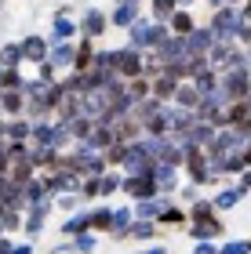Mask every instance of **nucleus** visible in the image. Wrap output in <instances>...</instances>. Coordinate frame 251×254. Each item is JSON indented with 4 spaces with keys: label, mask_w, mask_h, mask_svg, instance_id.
I'll list each match as a JSON object with an SVG mask.
<instances>
[{
    "label": "nucleus",
    "mask_w": 251,
    "mask_h": 254,
    "mask_svg": "<svg viewBox=\"0 0 251 254\" xmlns=\"http://www.w3.org/2000/svg\"><path fill=\"white\" fill-rule=\"evenodd\" d=\"M135 4H142V0H135Z\"/></svg>",
    "instance_id": "nucleus-43"
},
{
    "label": "nucleus",
    "mask_w": 251,
    "mask_h": 254,
    "mask_svg": "<svg viewBox=\"0 0 251 254\" xmlns=\"http://www.w3.org/2000/svg\"><path fill=\"white\" fill-rule=\"evenodd\" d=\"M193 240H211V236H219L222 233V222H215V218H204V222H193Z\"/></svg>",
    "instance_id": "nucleus-19"
},
{
    "label": "nucleus",
    "mask_w": 251,
    "mask_h": 254,
    "mask_svg": "<svg viewBox=\"0 0 251 254\" xmlns=\"http://www.w3.org/2000/svg\"><path fill=\"white\" fill-rule=\"evenodd\" d=\"M81 196H84V200H95V196H98V178H84Z\"/></svg>",
    "instance_id": "nucleus-32"
},
{
    "label": "nucleus",
    "mask_w": 251,
    "mask_h": 254,
    "mask_svg": "<svg viewBox=\"0 0 251 254\" xmlns=\"http://www.w3.org/2000/svg\"><path fill=\"white\" fill-rule=\"evenodd\" d=\"M29 80H22L18 76V69H4V76H0V87L4 91H26Z\"/></svg>",
    "instance_id": "nucleus-25"
},
{
    "label": "nucleus",
    "mask_w": 251,
    "mask_h": 254,
    "mask_svg": "<svg viewBox=\"0 0 251 254\" xmlns=\"http://www.w3.org/2000/svg\"><path fill=\"white\" fill-rule=\"evenodd\" d=\"M167 22H171V29H175V37H189V33L197 29V26H193V15H189V11H175Z\"/></svg>",
    "instance_id": "nucleus-20"
},
{
    "label": "nucleus",
    "mask_w": 251,
    "mask_h": 254,
    "mask_svg": "<svg viewBox=\"0 0 251 254\" xmlns=\"http://www.w3.org/2000/svg\"><path fill=\"white\" fill-rule=\"evenodd\" d=\"M113 59H117V76L120 80L146 76V59H142L139 48H120V51H113Z\"/></svg>",
    "instance_id": "nucleus-4"
},
{
    "label": "nucleus",
    "mask_w": 251,
    "mask_h": 254,
    "mask_svg": "<svg viewBox=\"0 0 251 254\" xmlns=\"http://www.w3.org/2000/svg\"><path fill=\"white\" fill-rule=\"evenodd\" d=\"M29 134H33V120L29 117H15L7 124V142H29Z\"/></svg>",
    "instance_id": "nucleus-18"
},
{
    "label": "nucleus",
    "mask_w": 251,
    "mask_h": 254,
    "mask_svg": "<svg viewBox=\"0 0 251 254\" xmlns=\"http://www.w3.org/2000/svg\"><path fill=\"white\" fill-rule=\"evenodd\" d=\"M120 189L128 196H135V200H153V196H161V186H157L153 175H124Z\"/></svg>",
    "instance_id": "nucleus-5"
},
{
    "label": "nucleus",
    "mask_w": 251,
    "mask_h": 254,
    "mask_svg": "<svg viewBox=\"0 0 251 254\" xmlns=\"http://www.w3.org/2000/svg\"><path fill=\"white\" fill-rule=\"evenodd\" d=\"M48 211H51V200H40V203H29V214H26V225H22V229H26V236L33 240V236H37L40 233V229H44V218H48Z\"/></svg>",
    "instance_id": "nucleus-10"
},
{
    "label": "nucleus",
    "mask_w": 251,
    "mask_h": 254,
    "mask_svg": "<svg viewBox=\"0 0 251 254\" xmlns=\"http://www.w3.org/2000/svg\"><path fill=\"white\" fill-rule=\"evenodd\" d=\"M211 29H215V37H219V40L241 37V29H244V11L233 7V4H222L219 15H215V22H211Z\"/></svg>",
    "instance_id": "nucleus-3"
},
{
    "label": "nucleus",
    "mask_w": 251,
    "mask_h": 254,
    "mask_svg": "<svg viewBox=\"0 0 251 254\" xmlns=\"http://www.w3.org/2000/svg\"><path fill=\"white\" fill-rule=\"evenodd\" d=\"M11 254H33V240H29V244H18L15 251H11Z\"/></svg>",
    "instance_id": "nucleus-37"
},
{
    "label": "nucleus",
    "mask_w": 251,
    "mask_h": 254,
    "mask_svg": "<svg viewBox=\"0 0 251 254\" xmlns=\"http://www.w3.org/2000/svg\"><path fill=\"white\" fill-rule=\"evenodd\" d=\"M211 211H215V200H211V203H197V207H193V222H204V218H211Z\"/></svg>",
    "instance_id": "nucleus-33"
},
{
    "label": "nucleus",
    "mask_w": 251,
    "mask_h": 254,
    "mask_svg": "<svg viewBox=\"0 0 251 254\" xmlns=\"http://www.w3.org/2000/svg\"><path fill=\"white\" fill-rule=\"evenodd\" d=\"M73 33H77V26H73L70 18H59V15H55V22H51V40H70Z\"/></svg>",
    "instance_id": "nucleus-24"
},
{
    "label": "nucleus",
    "mask_w": 251,
    "mask_h": 254,
    "mask_svg": "<svg viewBox=\"0 0 251 254\" xmlns=\"http://www.w3.org/2000/svg\"><path fill=\"white\" fill-rule=\"evenodd\" d=\"M175 4H178V0H153V18L167 22L171 15H175Z\"/></svg>",
    "instance_id": "nucleus-27"
},
{
    "label": "nucleus",
    "mask_w": 251,
    "mask_h": 254,
    "mask_svg": "<svg viewBox=\"0 0 251 254\" xmlns=\"http://www.w3.org/2000/svg\"><path fill=\"white\" fill-rule=\"evenodd\" d=\"M40 80H59V76H55V65H51V59H48V62H40Z\"/></svg>",
    "instance_id": "nucleus-34"
},
{
    "label": "nucleus",
    "mask_w": 251,
    "mask_h": 254,
    "mask_svg": "<svg viewBox=\"0 0 251 254\" xmlns=\"http://www.w3.org/2000/svg\"><path fill=\"white\" fill-rule=\"evenodd\" d=\"M219 254H251V244H244V240H230L226 247H219Z\"/></svg>",
    "instance_id": "nucleus-30"
},
{
    "label": "nucleus",
    "mask_w": 251,
    "mask_h": 254,
    "mask_svg": "<svg viewBox=\"0 0 251 254\" xmlns=\"http://www.w3.org/2000/svg\"><path fill=\"white\" fill-rule=\"evenodd\" d=\"M0 7H4V0H0Z\"/></svg>",
    "instance_id": "nucleus-44"
},
{
    "label": "nucleus",
    "mask_w": 251,
    "mask_h": 254,
    "mask_svg": "<svg viewBox=\"0 0 251 254\" xmlns=\"http://www.w3.org/2000/svg\"><path fill=\"white\" fill-rule=\"evenodd\" d=\"M164 200L161 196H153V200H139L135 203V218H142V222H153V218H161V211H164Z\"/></svg>",
    "instance_id": "nucleus-16"
},
{
    "label": "nucleus",
    "mask_w": 251,
    "mask_h": 254,
    "mask_svg": "<svg viewBox=\"0 0 251 254\" xmlns=\"http://www.w3.org/2000/svg\"><path fill=\"white\" fill-rule=\"evenodd\" d=\"M175 106H182V109H197V106H200V91H197V84H178V87H175Z\"/></svg>",
    "instance_id": "nucleus-17"
},
{
    "label": "nucleus",
    "mask_w": 251,
    "mask_h": 254,
    "mask_svg": "<svg viewBox=\"0 0 251 254\" xmlns=\"http://www.w3.org/2000/svg\"><path fill=\"white\" fill-rule=\"evenodd\" d=\"M193 254H219V247H211L208 240H197V251H193Z\"/></svg>",
    "instance_id": "nucleus-35"
},
{
    "label": "nucleus",
    "mask_w": 251,
    "mask_h": 254,
    "mask_svg": "<svg viewBox=\"0 0 251 254\" xmlns=\"http://www.w3.org/2000/svg\"><path fill=\"white\" fill-rule=\"evenodd\" d=\"M241 196H244V186H233V189H222L219 196H215V211H226V207H233V203H241Z\"/></svg>",
    "instance_id": "nucleus-21"
},
{
    "label": "nucleus",
    "mask_w": 251,
    "mask_h": 254,
    "mask_svg": "<svg viewBox=\"0 0 251 254\" xmlns=\"http://www.w3.org/2000/svg\"><path fill=\"white\" fill-rule=\"evenodd\" d=\"M167 40V29H164V22H146V18H135V26H131V48H161V44Z\"/></svg>",
    "instance_id": "nucleus-2"
},
{
    "label": "nucleus",
    "mask_w": 251,
    "mask_h": 254,
    "mask_svg": "<svg viewBox=\"0 0 251 254\" xmlns=\"http://www.w3.org/2000/svg\"><path fill=\"white\" fill-rule=\"evenodd\" d=\"M215 40H219V37H215V29H193L189 37H186L189 51H193V55H200V59H208V51L215 48Z\"/></svg>",
    "instance_id": "nucleus-12"
},
{
    "label": "nucleus",
    "mask_w": 251,
    "mask_h": 254,
    "mask_svg": "<svg viewBox=\"0 0 251 254\" xmlns=\"http://www.w3.org/2000/svg\"><path fill=\"white\" fill-rule=\"evenodd\" d=\"M153 233H157L153 222H142V218L131 222V229H128V236H135V240H153Z\"/></svg>",
    "instance_id": "nucleus-28"
},
{
    "label": "nucleus",
    "mask_w": 251,
    "mask_h": 254,
    "mask_svg": "<svg viewBox=\"0 0 251 254\" xmlns=\"http://www.w3.org/2000/svg\"><path fill=\"white\" fill-rule=\"evenodd\" d=\"M106 26H109V18L102 15L98 7H87V15H84V22H81V33L95 40V37H102V33H106Z\"/></svg>",
    "instance_id": "nucleus-14"
},
{
    "label": "nucleus",
    "mask_w": 251,
    "mask_h": 254,
    "mask_svg": "<svg viewBox=\"0 0 251 254\" xmlns=\"http://www.w3.org/2000/svg\"><path fill=\"white\" fill-rule=\"evenodd\" d=\"M18 62H22V48L18 44H4V48H0V65L4 69H18Z\"/></svg>",
    "instance_id": "nucleus-23"
},
{
    "label": "nucleus",
    "mask_w": 251,
    "mask_h": 254,
    "mask_svg": "<svg viewBox=\"0 0 251 254\" xmlns=\"http://www.w3.org/2000/svg\"><path fill=\"white\" fill-rule=\"evenodd\" d=\"M248 76H251V62H248Z\"/></svg>",
    "instance_id": "nucleus-40"
},
{
    "label": "nucleus",
    "mask_w": 251,
    "mask_h": 254,
    "mask_svg": "<svg viewBox=\"0 0 251 254\" xmlns=\"http://www.w3.org/2000/svg\"><path fill=\"white\" fill-rule=\"evenodd\" d=\"M248 87H251V76H248V69H230V73L222 76V91L230 95L233 102H241L248 95Z\"/></svg>",
    "instance_id": "nucleus-6"
},
{
    "label": "nucleus",
    "mask_w": 251,
    "mask_h": 254,
    "mask_svg": "<svg viewBox=\"0 0 251 254\" xmlns=\"http://www.w3.org/2000/svg\"><path fill=\"white\" fill-rule=\"evenodd\" d=\"M11 251H15V244H11L7 236H0V254H11Z\"/></svg>",
    "instance_id": "nucleus-36"
},
{
    "label": "nucleus",
    "mask_w": 251,
    "mask_h": 254,
    "mask_svg": "<svg viewBox=\"0 0 251 254\" xmlns=\"http://www.w3.org/2000/svg\"><path fill=\"white\" fill-rule=\"evenodd\" d=\"M18 48H22V62H48V55H51V48H48V40H44V37H26V40H22L18 44Z\"/></svg>",
    "instance_id": "nucleus-7"
},
{
    "label": "nucleus",
    "mask_w": 251,
    "mask_h": 254,
    "mask_svg": "<svg viewBox=\"0 0 251 254\" xmlns=\"http://www.w3.org/2000/svg\"><path fill=\"white\" fill-rule=\"evenodd\" d=\"M91 214H95L91 229H98V233H109V229H113V211H109V207H98V211H91Z\"/></svg>",
    "instance_id": "nucleus-26"
},
{
    "label": "nucleus",
    "mask_w": 251,
    "mask_h": 254,
    "mask_svg": "<svg viewBox=\"0 0 251 254\" xmlns=\"http://www.w3.org/2000/svg\"><path fill=\"white\" fill-rule=\"evenodd\" d=\"M4 233H7V229H4V218H0V236H4Z\"/></svg>",
    "instance_id": "nucleus-39"
},
{
    "label": "nucleus",
    "mask_w": 251,
    "mask_h": 254,
    "mask_svg": "<svg viewBox=\"0 0 251 254\" xmlns=\"http://www.w3.org/2000/svg\"><path fill=\"white\" fill-rule=\"evenodd\" d=\"M124 186V175H117V171H106V175L98 178V196H113Z\"/></svg>",
    "instance_id": "nucleus-22"
},
{
    "label": "nucleus",
    "mask_w": 251,
    "mask_h": 254,
    "mask_svg": "<svg viewBox=\"0 0 251 254\" xmlns=\"http://www.w3.org/2000/svg\"><path fill=\"white\" fill-rule=\"evenodd\" d=\"M0 113H4V109H0Z\"/></svg>",
    "instance_id": "nucleus-45"
},
{
    "label": "nucleus",
    "mask_w": 251,
    "mask_h": 254,
    "mask_svg": "<svg viewBox=\"0 0 251 254\" xmlns=\"http://www.w3.org/2000/svg\"><path fill=\"white\" fill-rule=\"evenodd\" d=\"M139 254H167L164 247H150V251H139Z\"/></svg>",
    "instance_id": "nucleus-38"
},
{
    "label": "nucleus",
    "mask_w": 251,
    "mask_h": 254,
    "mask_svg": "<svg viewBox=\"0 0 251 254\" xmlns=\"http://www.w3.org/2000/svg\"><path fill=\"white\" fill-rule=\"evenodd\" d=\"M157 222H164V225H175V222H182V211H178V207H164Z\"/></svg>",
    "instance_id": "nucleus-31"
},
{
    "label": "nucleus",
    "mask_w": 251,
    "mask_h": 254,
    "mask_svg": "<svg viewBox=\"0 0 251 254\" xmlns=\"http://www.w3.org/2000/svg\"><path fill=\"white\" fill-rule=\"evenodd\" d=\"M59 98H62V84L59 80H29L26 84V102L33 113V120H48V113H59Z\"/></svg>",
    "instance_id": "nucleus-1"
},
{
    "label": "nucleus",
    "mask_w": 251,
    "mask_h": 254,
    "mask_svg": "<svg viewBox=\"0 0 251 254\" xmlns=\"http://www.w3.org/2000/svg\"><path fill=\"white\" fill-rule=\"evenodd\" d=\"M48 59H51L55 69H73V62H77V48H73L70 40H55Z\"/></svg>",
    "instance_id": "nucleus-9"
},
{
    "label": "nucleus",
    "mask_w": 251,
    "mask_h": 254,
    "mask_svg": "<svg viewBox=\"0 0 251 254\" xmlns=\"http://www.w3.org/2000/svg\"><path fill=\"white\" fill-rule=\"evenodd\" d=\"M91 251H95V236H91V233L73 236V254H91Z\"/></svg>",
    "instance_id": "nucleus-29"
},
{
    "label": "nucleus",
    "mask_w": 251,
    "mask_h": 254,
    "mask_svg": "<svg viewBox=\"0 0 251 254\" xmlns=\"http://www.w3.org/2000/svg\"><path fill=\"white\" fill-rule=\"evenodd\" d=\"M178 4H189V0H178Z\"/></svg>",
    "instance_id": "nucleus-41"
},
{
    "label": "nucleus",
    "mask_w": 251,
    "mask_h": 254,
    "mask_svg": "<svg viewBox=\"0 0 251 254\" xmlns=\"http://www.w3.org/2000/svg\"><path fill=\"white\" fill-rule=\"evenodd\" d=\"M135 18H139V4H135V0H120V4L113 7V15H109V26L131 29V26H135Z\"/></svg>",
    "instance_id": "nucleus-11"
},
{
    "label": "nucleus",
    "mask_w": 251,
    "mask_h": 254,
    "mask_svg": "<svg viewBox=\"0 0 251 254\" xmlns=\"http://www.w3.org/2000/svg\"><path fill=\"white\" fill-rule=\"evenodd\" d=\"M157 186H161V192H175L178 186V164H167V160H157V171H153Z\"/></svg>",
    "instance_id": "nucleus-13"
},
{
    "label": "nucleus",
    "mask_w": 251,
    "mask_h": 254,
    "mask_svg": "<svg viewBox=\"0 0 251 254\" xmlns=\"http://www.w3.org/2000/svg\"><path fill=\"white\" fill-rule=\"evenodd\" d=\"M0 76H4V65H0Z\"/></svg>",
    "instance_id": "nucleus-42"
},
{
    "label": "nucleus",
    "mask_w": 251,
    "mask_h": 254,
    "mask_svg": "<svg viewBox=\"0 0 251 254\" xmlns=\"http://www.w3.org/2000/svg\"><path fill=\"white\" fill-rule=\"evenodd\" d=\"M91 222H95V214L91 211H77L70 222H62V233L66 236H81V233H91Z\"/></svg>",
    "instance_id": "nucleus-15"
},
{
    "label": "nucleus",
    "mask_w": 251,
    "mask_h": 254,
    "mask_svg": "<svg viewBox=\"0 0 251 254\" xmlns=\"http://www.w3.org/2000/svg\"><path fill=\"white\" fill-rule=\"evenodd\" d=\"M0 109H4V117H22V113L29 109L26 91H4L0 87Z\"/></svg>",
    "instance_id": "nucleus-8"
}]
</instances>
